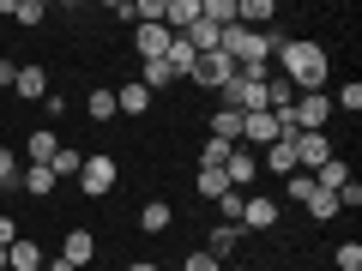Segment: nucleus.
<instances>
[{
    "label": "nucleus",
    "instance_id": "1",
    "mask_svg": "<svg viewBox=\"0 0 362 271\" xmlns=\"http://www.w3.org/2000/svg\"><path fill=\"white\" fill-rule=\"evenodd\" d=\"M278 73L296 85V97H314V90H326V49L320 42H302V37H284V49H278Z\"/></svg>",
    "mask_w": 362,
    "mask_h": 271
},
{
    "label": "nucleus",
    "instance_id": "2",
    "mask_svg": "<svg viewBox=\"0 0 362 271\" xmlns=\"http://www.w3.org/2000/svg\"><path fill=\"white\" fill-rule=\"evenodd\" d=\"M223 97V109H235V115H254V109H266V78H247V73H235L230 85L218 90Z\"/></svg>",
    "mask_w": 362,
    "mask_h": 271
},
{
    "label": "nucleus",
    "instance_id": "3",
    "mask_svg": "<svg viewBox=\"0 0 362 271\" xmlns=\"http://www.w3.org/2000/svg\"><path fill=\"white\" fill-rule=\"evenodd\" d=\"M187 78H194L199 90H223V85L235 78V61H230V54H218V49H211V54H199V61H194V73H187Z\"/></svg>",
    "mask_w": 362,
    "mask_h": 271
},
{
    "label": "nucleus",
    "instance_id": "4",
    "mask_svg": "<svg viewBox=\"0 0 362 271\" xmlns=\"http://www.w3.org/2000/svg\"><path fill=\"white\" fill-rule=\"evenodd\" d=\"M284 139V127H278V115L272 109H254V115H242V145H254V151H266V145Z\"/></svg>",
    "mask_w": 362,
    "mask_h": 271
},
{
    "label": "nucleus",
    "instance_id": "5",
    "mask_svg": "<svg viewBox=\"0 0 362 271\" xmlns=\"http://www.w3.org/2000/svg\"><path fill=\"white\" fill-rule=\"evenodd\" d=\"M115 175H121V169L109 163V157H85V169H78V187H85L90 199H103L109 187H115Z\"/></svg>",
    "mask_w": 362,
    "mask_h": 271
},
{
    "label": "nucleus",
    "instance_id": "6",
    "mask_svg": "<svg viewBox=\"0 0 362 271\" xmlns=\"http://www.w3.org/2000/svg\"><path fill=\"white\" fill-rule=\"evenodd\" d=\"M254 169H259V151H254V145H230V157H223V175H230L235 193L254 181Z\"/></svg>",
    "mask_w": 362,
    "mask_h": 271
},
{
    "label": "nucleus",
    "instance_id": "7",
    "mask_svg": "<svg viewBox=\"0 0 362 271\" xmlns=\"http://www.w3.org/2000/svg\"><path fill=\"white\" fill-rule=\"evenodd\" d=\"M290 145H296V169H308V175L332 157V139H326V133H296Z\"/></svg>",
    "mask_w": 362,
    "mask_h": 271
},
{
    "label": "nucleus",
    "instance_id": "8",
    "mask_svg": "<svg viewBox=\"0 0 362 271\" xmlns=\"http://www.w3.org/2000/svg\"><path fill=\"white\" fill-rule=\"evenodd\" d=\"M278 18V0H235V25L242 30H266Z\"/></svg>",
    "mask_w": 362,
    "mask_h": 271
},
{
    "label": "nucleus",
    "instance_id": "9",
    "mask_svg": "<svg viewBox=\"0 0 362 271\" xmlns=\"http://www.w3.org/2000/svg\"><path fill=\"white\" fill-rule=\"evenodd\" d=\"M235 223H242V229H272V223H278V199L254 193V199L242 205V217H235Z\"/></svg>",
    "mask_w": 362,
    "mask_h": 271
},
{
    "label": "nucleus",
    "instance_id": "10",
    "mask_svg": "<svg viewBox=\"0 0 362 271\" xmlns=\"http://www.w3.org/2000/svg\"><path fill=\"white\" fill-rule=\"evenodd\" d=\"M133 42H139V54H145V61H163L175 37H169L163 25H139V30H133Z\"/></svg>",
    "mask_w": 362,
    "mask_h": 271
},
{
    "label": "nucleus",
    "instance_id": "11",
    "mask_svg": "<svg viewBox=\"0 0 362 271\" xmlns=\"http://www.w3.org/2000/svg\"><path fill=\"white\" fill-rule=\"evenodd\" d=\"M259 169H272V175H296V145H290V139L266 145V151H259Z\"/></svg>",
    "mask_w": 362,
    "mask_h": 271
},
{
    "label": "nucleus",
    "instance_id": "12",
    "mask_svg": "<svg viewBox=\"0 0 362 271\" xmlns=\"http://www.w3.org/2000/svg\"><path fill=\"white\" fill-rule=\"evenodd\" d=\"M13 90L25 97V103H42V97H49V73H42V66H18Z\"/></svg>",
    "mask_w": 362,
    "mask_h": 271
},
{
    "label": "nucleus",
    "instance_id": "13",
    "mask_svg": "<svg viewBox=\"0 0 362 271\" xmlns=\"http://www.w3.org/2000/svg\"><path fill=\"white\" fill-rule=\"evenodd\" d=\"M0 13L13 18V25H42L49 6H42V0H0Z\"/></svg>",
    "mask_w": 362,
    "mask_h": 271
},
{
    "label": "nucleus",
    "instance_id": "14",
    "mask_svg": "<svg viewBox=\"0 0 362 271\" xmlns=\"http://www.w3.org/2000/svg\"><path fill=\"white\" fill-rule=\"evenodd\" d=\"M6 265H13V271H42V247H37V241H25V235H18V241L6 247Z\"/></svg>",
    "mask_w": 362,
    "mask_h": 271
},
{
    "label": "nucleus",
    "instance_id": "15",
    "mask_svg": "<svg viewBox=\"0 0 362 271\" xmlns=\"http://www.w3.org/2000/svg\"><path fill=\"white\" fill-rule=\"evenodd\" d=\"M115 109H121V115H145V109H151V90L133 78V85H121V90H115Z\"/></svg>",
    "mask_w": 362,
    "mask_h": 271
},
{
    "label": "nucleus",
    "instance_id": "16",
    "mask_svg": "<svg viewBox=\"0 0 362 271\" xmlns=\"http://www.w3.org/2000/svg\"><path fill=\"white\" fill-rule=\"evenodd\" d=\"M223 193H230V175H223V169H211V163H199V199H206V205H218Z\"/></svg>",
    "mask_w": 362,
    "mask_h": 271
},
{
    "label": "nucleus",
    "instance_id": "17",
    "mask_svg": "<svg viewBox=\"0 0 362 271\" xmlns=\"http://www.w3.org/2000/svg\"><path fill=\"white\" fill-rule=\"evenodd\" d=\"M54 151H61V133H49V127L25 139V157H30V163H54Z\"/></svg>",
    "mask_w": 362,
    "mask_h": 271
},
{
    "label": "nucleus",
    "instance_id": "18",
    "mask_svg": "<svg viewBox=\"0 0 362 271\" xmlns=\"http://www.w3.org/2000/svg\"><path fill=\"white\" fill-rule=\"evenodd\" d=\"M206 139H223V145H242V115H235V109H218V115H211V133Z\"/></svg>",
    "mask_w": 362,
    "mask_h": 271
},
{
    "label": "nucleus",
    "instance_id": "19",
    "mask_svg": "<svg viewBox=\"0 0 362 271\" xmlns=\"http://www.w3.org/2000/svg\"><path fill=\"white\" fill-rule=\"evenodd\" d=\"M235 247H242V223H218V229H211V247H206V253H211V259H230Z\"/></svg>",
    "mask_w": 362,
    "mask_h": 271
},
{
    "label": "nucleus",
    "instance_id": "20",
    "mask_svg": "<svg viewBox=\"0 0 362 271\" xmlns=\"http://www.w3.org/2000/svg\"><path fill=\"white\" fill-rule=\"evenodd\" d=\"M90 253H97V235H90V229H73V235H66V247H61L66 265H85Z\"/></svg>",
    "mask_w": 362,
    "mask_h": 271
},
{
    "label": "nucleus",
    "instance_id": "21",
    "mask_svg": "<svg viewBox=\"0 0 362 271\" xmlns=\"http://www.w3.org/2000/svg\"><path fill=\"white\" fill-rule=\"evenodd\" d=\"M18 187H25V193H37V199L54 193V169H49V163H30L25 175H18Z\"/></svg>",
    "mask_w": 362,
    "mask_h": 271
},
{
    "label": "nucleus",
    "instance_id": "22",
    "mask_svg": "<svg viewBox=\"0 0 362 271\" xmlns=\"http://www.w3.org/2000/svg\"><path fill=\"white\" fill-rule=\"evenodd\" d=\"M181 37L194 42V54H211V49H218V37H223V30H218V25H206V18H194V25L181 30Z\"/></svg>",
    "mask_w": 362,
    "mask_h": 271
},
{
    "label": "nucleus",
    "instance_id": "23",
    "mask_svg": "<svg viewBox=\"0 0 362 271\" xmlns=\"http://www.w3.org/2000/svg\"><path fill=\"white\" fill-rule=\"evenodd\" d=\"M169 223H175V211H169V205H163V199H151V205H145V211H139V229H145V235H163V229H169Z\"/></svg>",
    "mask_w": 362,
    "mask_h": 271
},
{
    "label": "nucleus",
    "instance_id": "24",
    "mask_svg": "<svg viewBox=\"0 0 362 271\" xmlns=\"http://www.w3.org/2000/svg\"><path fill=\"white\" fill-rule=\"evenodd\" d=\"M49 169H54V181H78V169H85V151H73V145H61Z\"/></svg>",
    "mask_w": 362,
    "mask_h": 271
},
{
    "label": "nucleus",
    "instance_id": "25",
    "mask_svg": "<svg viewBox=\"0 0 362 271\" xmlns=\"http://www.w3.org/2000/svg\"><path fill=\"white\" fill-rule=\"evenodd\" d=\"M139 85L151 90V97H157V90H169V85H175V73H169V61H145V66H139Z\"/></svg>",
    "mask_w": 362,
    "mask_h": 271
},
{
    "label": "nucleus",
    "instance_id": "26",
    "mask_svg": "<svg viewBox=\"0 0 362 271\" xmlns=\"http://www.w3.org/2000/svg\"><path fill=\"white\" fill-rule=\"evenodd\" d=\"M199 18L218 25V30H230L235 25V0H199Z\"/></svg>",
    "mask_w": 362,
    "mask_h": 271
},
{
    "label": "nucleus",
    "instance_id": "27",
    "mask_svg": "<svg viewBox=\"0 0 362 271\" xmlns=\"http://www.w3.org/2000/svg\"><path fill=\"white\" fill-rule=\"evenodd\" d=\"M284 193L296 199V205H308V199L320 193V187H314V175H308V169H296V175H284Z\"/></svg>",
    "mask_w": 362,
    "mask_h": 271
},
{
    "label": "nucleus",
    "instance_id": "28",
    "mask_svg": "<svg viewBox=\"0 0 362 271\" xmlns=\"http://www.w3.org/2000/svg\"><path fill=\"white\" fill-rule=\"evenodd\" d=\"M308 217H314V223H332V217H338V199H332V193H314V199H308Z\"/></svg>",
    "mask_w": 362,
    "mask_h": 271
},
{
    "label": "nucleus",
    "instance_id": "29",
    "mask_svg": "<svg viewBox=\"0 0 362 271\" xmlns=\"http://www.w3.org/2000/svg\"><path fill=\"white\" fill-rule=\"evenodd\" d=\"M109 115H121V109H115V90H90V121H109Z\"/></svg>",
    "mask_w": 362,
    "mask_h": 271
},
{
    "label": "nucleus",
    "instance_id": "30",
    "mask_svg": "<svg viewBox=\"0 0 362 271\" xmlns=\"http://www.w3.org/2000/svg\"><path fill=\"white\" fill-rule=\"evenodd\" d=\"M18 175H25V169H18V157L0 145V193H6V187H18Z\"/></svg>",
    "mask_w": 362,
    "mask_h": 271
},
{
    "label": "nucleus",
    "instance_id": "31",
    "mask_svg": "<svg viewBox=\"0 0 362 271\" xmlns=\"http://www.w3.org/2000/svg\"><path fill=\"white\" fill-rule=\"evenodd\" d=\"M332 109H344V115H356V109H362V85H356V78H350V85L332 97Z\"/></svg>",
    "mask_w": 362,
    "mask_h": 271
},
{
    "label": "nucleus",
    "instance_id": "32",
    "mask_svg": "<svg viewBox=\"0 0 362 271\" xmlns=\"http://www.w3.org/2000/svg\"><path fill=\"white\" fill-rule=\"evenodd\" d=\"M242 205H247V193H235V187H230V193L218 199V217H223V223H235V217H242Z\"/></svg>",
    "mask_w": 362,
    "mask_h": 271
},
{
    "label": "nucleus",
    "instance_id": "33",
    "mask_svg": "<svg viewBox=\"0 0 362 271\" xmlns=\"http://www.w3.org/2000/svg\"><path fill=\"white\" fill-rule=\"evenodd\" d=\"M332 259H338V271H362V247H356V241H344Z\"/></svg>",
    "mask_w": 362,
    "mask_h": 271
},
{
    "label": "nucleus",
    "instance_id": "34",
    "mask_svg": "<svg viewBox=\"0 0 362 271\" xmlns=\"http://www.w3.org/2000/svg\"><path fill=\"white\" fill-rule=\"evenodd\" d=\"M181 271H223V259H211V253H187V259H181Z\"/></svg>",
    "mask_w": 362,
    "mask_h": 271
},
{
    "label": "nucleus",
    "instance_id": "35",
    "mask_svg": "<svg viewBox=\"0 0 362 271\" xmlns=\"http://www.w3.org/2000/svg\"><path fill=\"white\" fill-rule=\"evenodd\" d=\"M13 78H18V61H0V90H13Z\"/></svg>",
    "mask_w": 362,
    "mask_h": 271
},
{
    "label": "nucleus",
    "instance_id": "36",
    "mask_svg": "<svg viewBox=\"0 0 362 271\" xmlns=\"http://www.w3.org/2000/svg\"><path fill=\"white\" fill-rule=\"evenodd\" d=\"M18 235H13V217H0V247H13Z\"/></svg>",
    "mask_w": 362,
    "mask_h": 271
},
{
    "label": "nucleus",
    "instance_id": "37",
    "mask_svg": "<svg viewBox=\"0 0 362 271\" xmlns=\"http://www.w3.org/2000/svg\"><path fill=\"white\" fill-rule=\"evenodd\" d=\"M42 271H78V265H66V259H42Z\"/></svg>",
    "mask_w": 362,
    "mask_h": 271
},
{
    "label": "nucleus",
    "instance_id": "38",
    "mask_svg": "<svg viewBox=\"0 0 362 271\" xmlns=\"http://www.w3.org/2000/svg\"><path fill=\"white\" fill-rule=\"evenodd\" d=\"M127 271H157V265H151V259H133V265H127Z\"/></svg>",
    "mask_w": 362,
    "mask_h": 271
},
{
    "label": "nucleus",
    "instance_id": "39",
    "mask_svg": "<svg viewBox=\"0 0 362 271\" xmlns=\"http://www.w3.org/2000/svg\"><path fill=\"white\" fill-rule=\"evenodd\" d=\"M0 271H13V265H6V247H0Z\"/></svg>",
    "mask_w": 362,
    "mask_h": 271
},
{
    "label": "nucleus",
    "instance_id": "40",
    "mask_svg": "<svg viewBox=\"0 0 362 271\" xmlns=\"http://www.w3.org/2000/svg\"><path fill=\"white\" fill-rule=\"evenodd\" d=\"M223 271H247V265H223Z\"/></svg>",
    "mask_w": 362,
    "mask_h": 271
}]
</instances>
